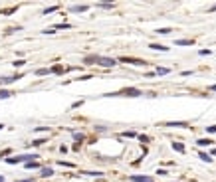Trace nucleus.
I'll use <instances>...</instances> for the list:
<instances>
[{"label":"nucleus","mask_w":216,"mask_h":182,"mask_svg":"<svg viewBox=\"0 0 216 182\" xmlns=\"http://www.w3.org/2000/svg\"><path fill=\"white\" fill-rule=\"evenodd\" d=\"M141 91L137 87H127L121 91H113V93H105V97H141Z\"/></svg>","instance_id":"1"},{"label":"nucleus","mask_w":216,"mask_h":182,"mask_svg":"<svg viewBox=\"0 0 216 182\" xmlns=\"http://www.w3.org/2000/svg\"><path fill=\"white\" fill-rule=\"evenodd\" d=\"M36 156L38 155H20V156H10V158H6V162L8 164H18V162H32V160H36Z\"/></svg>","instance_id":"2"},{"label":"nucleus","mask_w":216,"mask_h":182,"mask_svg":"<svg viewBox=\"0 0 216 182\" xmlns=\"http://www.w3.org/2000/svg\"><path fill=\"white\" fill-rule=\"evenodd\" d=\"M97 66H101V67H113V66H117V60H113V57H105V55H99Z\"/></svg>","instance_id":"3"},{"label":"nucleus","mask_w":216,"mask_h":182,"mask_svg":"<svg viewBox=\"0 0 216 182\" xmlns=\"http://www.w3.org/2000/svg\"><path fill=\"white\" fill-rule=\"evenodd\" d=\"M20 77H24V75H4V77H0V85H8V83H14V81H18Z\"/></svg>","instance_id":"4"},{"label":"nucleus","mask_w":216,"mask_h":182,"mask_svg":"<svg viewBox=\"0 0 216 182\" xmlns=\"http://www.w3.org/2000/svg\"><path fill=\"white\" fill-rule=\"evenodd\" d=\"M119 61H123V63H133V66H145V63H147V61L137 60V57H121Z\"/></svg>","instance_id":"5"},{"label":"nucleus","mask_w":216,"mask_h":182,"mask_svg":"<svg viewBox=\"0 0 216 182\" xmlns=\"http://www.w3.org/2000/svg\"><path fill=\"white\" fill-rule=\"evenodd\" d=\"M97 60H99V55H85V57H83V63H85V66H93V63H97Z\"/></svg>","instance_id":"6"},{"label":"nucleus","mask_w":216,"mask_h":182,"mask_svg":"<svg viewBox=\"0 0 216 182\" xmlns=\"http://www.w3.org/2000/svg\"><path fill=\"white\" fill-rule=\"evenodd\" d=\"M165 127H189V123L186 121H169V123H165Z\"/></svg>","instance_id":"7"},{"label":"nucleus","mask_w":216,"mask_h":182,"mask_svg":"<svg viewBox=\"0 0 216 182\" xmlns=\"http://www.w3.org/2000/svg\"><path fill=\"white\" fill-rule=\"evenodd\" d=\"M131 182H155L151 176H131Z\"/></svg>","instance_id":"8"},{"label":"nucleus","mask_w":216,"mask_h":182,"mask_svg":"<svg viewBox=\"0 0 216 182\" xmlns=\"http://www.w3.org/2000/svg\"><path fill=\"white\" fill-rule=\"evenodd\" d=\"M70 10H72V12H85V10H87V4H78V6H72Z\"/></svg>","instance_id":"9"},{"label":"nucleus","mask_w":216,"mask_h":182,"mask_svg":"<svg viewBox=\"0 0 216 182\" xmlns=\"http://www.w3.org/2000/svg\"><path fill=\"white\" fill-rule=\"evenodd\" d=\"M151 50H161V52H169V46H161V44H151Z\"/></svg>","instance_id":"10"},{"label":"nucleus","mask_w":216,"mask_h":182,"mask_svg":"<svg viewBox=\"0 0 216 182\" xmlns=\"http://www.w3.org/2000/svg\"><path fill=\"white\" fill-rule=\"evenodd\" d=\"M172 149L177 150V153H180V155H183V153H184V144H183V143H177V141H175V143H172Z\"/></svg>","instance_id":"11"},{"label":"nucleus","mask_w":216,"mask_h":182,"mask_svg":"<svg viewBox=\"0 0 216 182\" xmlns=\"http://www.w3.org/2000/svg\"><path fill=\"white\" fill-rule=\"evenodd\" d=\"M194 42L192 40H177V42H175V46H192Z\"/></svg>","instance_id":"12"},{"label":"nucleus","mask_w":216,"mask_h":182,"mask_svg":"<svg viewBox=\"0 0 216 182\" xmlns=\"http://www.w3.org/2000/svg\"><path fill=\"white\" fill-rule=\"evenodd\" d=\"M8 97H12V91H8V89H0V99H8Z\"/></svg>","instance_id":"13"},{"label":"nucleus","mask_w":216,"mask_h":182,"mask_svg":"<svg viewBox=\"0 0 216 182\" xmlns=\"http://www.w3.org/2000/svg\"><path fill=\"white\" fill-rule=\"evenodd\" d=\"M40 174H42V176H44V178H48V176H52V174H54V170H52V168H48V166H46V168H42V172H40Z\"/></svg>","instance_id":"14"},{"label":"nucleus","mask_w":216,"mask_h":182,"mask_svg":"<svg viewBox=\"0 0 216 182\" xmlns=\"http://www.w3.org/2000/svg\"><path fill=\"white\" fill-rule=\"evenodd\" d=\"M121 137H127V139H135V137H137V133H135V131H123V133H121Z\"/></svg>","instance_id":"15"},{"label":"nucleus","mask_w":216,"mask_h":182,"mask_svg":"<svg viewBox=\"0 0 216 182\" xmlns=\"http://www.w3.org/2000/svg\"><path fill=\"white\" fill-rule=\"evenodd\" d=\"M169 71H171V69H169V67H157V75H166V73H169Z\"/></svg>","instance_id":"16"},{"label":"nucleus","mask_w":216,"mask_h":182,"mask_svg":"<svg viewBox=\"0 0 216 182\" xmlns=\"http://www.w3.org/2000/svg\"><path fill=\"white\" fill-rule=\"evenodd\" d=\"M73 139H75V143H78V144H81V141L85 139V135H81V133H75V135H73Z\"/></svg>","instance_id":"17"},{"label":"nucleus","mask_w":216,"mask_h":182,"mask_svg":"<svg viewBox=\"0 0 216 182\" xmlns=\"http://www.w3.org/2000/svg\"><path fill=\"white\" fill-rule=\"evenodd\" d=\"M50 71H52V73H58V75H60V73H64V67H61V66H54Z\"/></svg>","instance_id":"18"},{"label":"nucleus","mask_w":216,"mask_h":182,"mask_svg":"<svg viewBox=\"0 0 216 182\" xmlns=\"http://www.w3.org/2000/svg\"><path fill=\"white\" fill-rule=\"evenodd\" d=\"M83 174H87V176H103V172H97V170H87Z\"/></svg>","instance_id":"19"},{"label":"nucleus","mask_w":216,"mask_h":182,"mask_svg":"<svg viewBox=\"0 0 216 182\" xmlns=\"http://www.w3.org/2000/svg\"><path fill=\"white\" fill-rule=\"evenodd\" d=\"M196 143H198L200 147H206V144H212V141H208V139H198Z\"/></svg>","instance_id":"20"},{"label":"nucleus","mask_w":216,"mask_h":182,"mask_svg":"<svg viewBox=\"0 0 216 182\" xmlns=\"http://www.w3.org/2000/svg\"><path fill=\"white\" fill-rule=\"evenodd\" d=\"M99 8H105V10H109V8H113V4H111V2H99Z\"/></svg>","instance_id":"21"},{"label":"nucleus","mask_w":216,"mask_h":182,"mask_svg":"<svg viewBox=\"0 0 216 182\" xmlns=\"http://www.w3.org/2000/svg\"><path fill=\"white\" fill-rule=\"evenodd\" d=\"M198 156H200V160H204V162H210V160H212L206 153H198Z\"/></svg>","instance_id":"22"},{"label":"nucleus","mask_w":216,"mask_h":182,"mask_svg":"<svg viewBox=\"0 0 216 182\" xmlns=\"http://www.w3.org/2000/svg\"><path fill=\"white\" fill-rule=\"evenodd\" d=\"M48 73H52V71H50V69H46V67H42V69L36 71V75H48Z\"/></svg>","instance_id":"23"},{"label":"nucleus","mask_w":216,"mask_h":182,"mask_svg":"<svg viewBox=\"0 0 216 182\" xmlns=\"http://www.w3.org/2000/svg\"><path fill=\"white\" fill-rule=\"evenodd\" d=\"M38 162H36V160H32V162H26V168H38Z\"/></svg>","instance_id":"24"},{"label":"nucleus","mask_w":216,"mask_h":182,"mask_svg":"<svg viewBox=\"0 0 216 182\" xmlns=\"http://www.w3.org/2000/svg\"><path fill=\"white\" fill-rule=\"evenodd\" d=\"M58 8H60V6H52V8H46V10L42 12V14H50V12H55Z\"/></svg>","instance_id":"25"},{"label":"nucleus","mask_w":216,"mask_h":182,"mask_svg":"<svg viewBox=\"0 0 216 182\" xmlns=\"http://www.w3.org/2000/svg\"><path fill=\"white\" fill-rule=\"evenodd\" d=\"M12 12H16V6H14V8H8V10H2V14H4V16H10Z\"/></svg>","instance_id":"26"},{"label":"nucleus","mask_w":216,"mask_h":182,"mask_svg":"<svg viewBox=\"0 0 216 182\" xmlns=\"http://www.w3.org/2000/svg\"><path fill=\"white\" fill-rule=\"evenodd\" d=\"M58 164H60V166H67V168H73V164H72V162H66V160H60Z\"/></svg>","instance_id":"27"},{"label":"nucleus","mask_w":216,"mask_h":182,"mask_svg":"<svg viewBox=\"0 0 216 182\" xmlns=\"http://www.w3.org/2000/svg\"><path fill=\"white\" fill-rule=\"evenodd\" d=\"M67 28H70V24H58L55 30H67Z\"/></svg>","instance_id":"28"},{"label":"nucleus","mask_w":216,"mask_h":182,"mask_svg":"<svg viewBox=\"0 0 216 182\" xmlns=\"http://www.w3.org/2000/svg\"><path fill=\"white\" fill-rule=\"evenodd\" d=\"M171 32V28H161V30H157V34H169Z\"/></svg>","instance_id":"29"},{"label":"nucleus","mask_w":216,"mask_h":182,"mask_svg":"<svg viewBox=\"0 0 216 182\" xmlns=\"http://www.w3.org/2000/svg\"><path fill=\"white\" fill-rule=\"evenodd\" d=\"M24 63H26V61H24V60H18V61H14V67H22Z\"/></svg>","instance_id":"30"},{"label":"nucleus","mask_w":216,"mask_h":182,"mask_svg":"<svg viewBox=\"0 0 216 182\" xmlns=\"http://www.w3.org/2000/svg\"><path fill=\"white\" fill-rule=\"evenodd\" d=\"M139 141H141V143H149V137H145V135H141V137H139Z\"/></svg>","instance_id":"31"},{"label":"nucleus","mask_w":216,"mask_h":182,"mask_svg":"<svg viewBox=\"0 0 216 182\" xmlns=\"http://www.w3.org/2000/svg\"><path fill=\"white\" fill-rule=\"evenodd\" d=\"M157 174H161V176H165V174H169V172H166L165 168H159V170H157Z\"/></svg>","instance_id":"32"},{"label":"nucleus","mask_w":216,"mask_h":182,"mask_svg":"<svg viewBox=\"0 0 216 182\" xmlns=\"http://www.w3.org/2000/svg\"><path fill=\"white\" fill-rule=\"evenodd\" d=\"M206 131H208V133H216V125H212V127H206Z\"/></svg>","instance_id":"33"},{"label":"nucleus","mask_w":216,"mask_h":182,"mask_svg":"<svg viewBox=\"0 0 216 182\" xmlns=\"http://www.w3.org/2000/svg\"><path fill=\"white\" fill-rule=\"evenodd\" d=\"M200 55H210V50H200Z\"/></svg>","instance_id":"34"},{"label":"nucleus","mask_w":216,"mask_h":182,"mask_svg":"<svg viewBox=\"0 0 216 182\" xmlns=\"http://www.w3.org/2000/svg\"><path fill=\"white\" fill-rule=\"evenodd\" d=\"M208 12H210V14H212V12H216V4L212 6V8H210V10H208Z\"/></svg>","instance_id":"35"},{"label":"nucleus","mask_w":216,"mask_h":182,"mask_svg":"<svg viewBox=\"0 0 216 182\" xmlns=\"http://www.w3.org/2000/svg\"><path fill=\"white\" fill-rule=\"evenodd\" d=\"M16 182H34V180H30V178H28V180H16Z\"/></svg>","instance_id":"36"},{"label":"nucleus","mask_w":216,"mask_h":182,"mask_svg":"<svg viewBox=\"0 0 216 182\" xmlns=\"http://www.w3.org/2000/svg\"><path fill=\"white\" fill-rule=\"evenodd\" d=\"M210 91H216V85H212V87H210Z\"/></svg>","instance_id":"37"},{"label":"nucleus","mask_w":216,"mask_h":182,"mask_svg":"<svg viewBox=\"0 0 216 182\" xmlns=\"http://www.w3.org/2000/svg\"><path fill=\"white\" fill-rule=\"evenodd\" d=\"M0 182H4V178H2V176H0Z\"/></svg>","instance_id":"38"}]
</instances>
